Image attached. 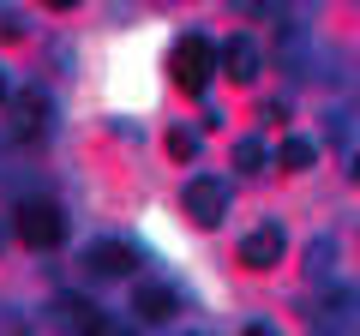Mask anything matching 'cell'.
Listing matches in <instances>:
<instances>
[{"mask_svg":"<svg viewBox=\"0 0 360 336\" xmlns=\"http://www.w3.org/2000/svg\"><path fill=\"white\" fill-rule=\"evenodd\" d=\"M174 84L186 96H205V84H210V72L222 66V49H210L205 37H180V49H174Z\"/></svg>","mask_w":360,"mask_h":336,"instance_id":"1","label":"cell"},{"mask_svg":"<svg viewBox=\"0 0 360 336\" xmlns=\"http://www.w3.org/2000/svg\"><path fill=\"white\" fill-rule=\"evenodd\" d=\"M13 222H18V240L25 246H60L66 240V217L49 198H25V205L13 210Z\"/></svg>","mask_w":360,"mask_h":336,"instance_id":"2","label":"cell"},{"mask_svg":"<svg viewBox=\"0 0 360 336\" xmlns=\"http://www.w3.org/2000/svg\"><path fill=\"white\" fill-rule=\"evenodd\" d=\"M186 217H193L198 228H217V222L229 217V181H217V174L186 181Z\"/></svg>","mask_w":360,"mask_h":336,"instance_id":"3","label":"cell"},{"mask_svg":"<svg viewBox=\"0 0 360 336\" xmlns=\"http://www.w3.org/2000/svg\"><path fill=\"white\" fill-rule=\"evenodd\" d=\"M174 312H180V295L168 283H139L132 288V318L139 324H168Z\"/></svg>","mask_w":360,"mask_h":336,"instance_id":"4","label":"cell"},{"mask_svg":"<svg viewBox=\"0 0 360 336\" xmlns=\"http://www.w3.org/2000/svg\"><path fill=\"white\" fill-rule=\"evenodd\" d=\"M132 264H139V252H132L127 240H96V246H84V271H90V276H132Z\"/></svg>","mask_w":360,"mask_h":336,"instance_id":"5","label":"cell"},{"mask_svg":"<svg viewBox=\"0 0 360 336\" xmlns=\"http://www.w3.org/2000/svg\"><path fill=\"white\" fill-rule=\"evenodd\" d=\"M49 115H54V103L42 91H18L13 96V127H18V138H42L49 132Z\"/></svg>","mask_w":360,"mask_h":336,"instance_id":"6","label":"cell"},{"mask_svg":"<svg viewBox=\"0 0 360 336\" xmlns=\"http://www.w3.org/2000/svg\"><path fill=\"white\" fill-rule=\"evenodd\" d=\"M283 259V228L270 222V228H252L240 240V264H252V271H270V264Z\"/></svg>","mask_w":360,"mask_h":336,"instance_id":"7","label":"cell"},{"mask_svg":"<svg viewBox=\"0 0 360 336\" xmlns=\"http://www.w3.org/2000/svg\"><path fill=\"white\" fill-rule=\"evenodd\" d=\"M222 72H229L234 84H252L258 78V42L252 37H229L222 42Z\"/></svg>","mask_w":360,"mask_h":336,"instance_id":"8","label":"cell"},{"mask_svg":"<svg viewBox=\"0 0 360 336\" xmlns=\"http://www.w3.org/2000/svg\"><path fill=\"white\" fill-rule=\"evenodd\" d=\"M312 162H319L312 138H288V144H283V168H312Z\"/></svg>","mask_w":360,"mask_h":336,"instance_id":"9","label":"cell"},{"mask_svg":"<svg viewBox=\"0 0 360 336\" xmlns=\"http://www.w3.org/2000/svg\"><path fill=\"white\" fill-rule=\"evenodd\" d=\"M234 162H240L246 174H258V168H264V144H258V138H240V144H234Z\"/></svg>","mask_w":360,"mask_h":336,"instance_id":"10","label":"cell"},{"mask_svg":"<svg viewBox=\"0 0 360 336\" xmlns=\"http://www.w3.org/2000/svg\"><path fill=\"white\" fill-rule=\"evenodd\" d=\"M330 259H336V246H330V240H312V252H307V271H312V276H330Z\"/></svg>","mask_w":360,"mask_h":336,"instance_id":"11","label":"cell"},{"mask_svg":"<svg viewBox=\"0 0 360 336\" xmlns=\"http://www.w3.org/2000/svg\"><path fill=\"white\" fill-rule=\"evenodd\" d=\"M168 156H174V162H193V156H198V138H193V132H174V138H168Z\"/></svg>","mask_w":360,"mask_h":336,"instance_id":"12","label":"cell"},{"mask_svg":"<svg viewBox=\"0 0 360 336\" xmlns=\"http://www.w3.org/2000/svg\"><path fill=\"white\" fill-rule=\"evenodd\" d=\"M246 336H276V330H270V324H246Z\"/></svg>","mask_w":360,"mask_h":336,"instance_id":"13","label":"cell"},{"mask_svg":"<svg viewBox=\"0 0 360 336\" xmlns=\"http://www.w3.org/2000/svg\"><path fill=\"white\" fill-rule=\"evenodd\" d=\"M108 336H132V330H120V324H115V330H108Z\"/></svg>","mask_w":360,"mask_h":336,"instance_id":"14","label":"cell"},{"mask_svg":"<svg viewBox=\"0 0 360 336\" xmlns=\"http://www.w3.org/2000/svg\"><path fill=\"white\" fill-rule=\"evenodd\" d=\"M0 96H6V72H0Z\"/></svg>","mask_w":360,"mask_h":336,"instance_id":"15","label":"cell"},{"mask_svg":"<svg viewBox=\"0 0 360 336\" xmlns=\"http://www.w3.org/2000/svg\"><path fill=\"white\" fill-rule=\"evenodd\" d=\"M354 174H360V156H354Z\"/></svg>","mask_w":360,"mask_h":336,"instance_id":"16","label":"cell"}]
</instances>
